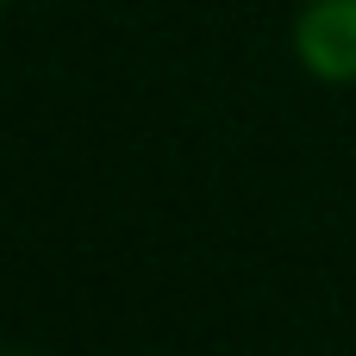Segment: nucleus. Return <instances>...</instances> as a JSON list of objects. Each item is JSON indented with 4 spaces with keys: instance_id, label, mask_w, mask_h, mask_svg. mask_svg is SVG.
Wrapping results in <instances>:
<instances>
[{
    "instance_id": "f257e3e1",
    "label": "nucleus",
    "mask_w": 356,
    "mask_h": 356,
    "mask_svg": "<svg viewBox=\"0 0 356 356\" xmlns=\"http://www.w3.org/2000/svg\"><path fill=\"white\" fill-rule=\"evenodd\" d=\"M294 50L319 81H356V0H313L294 25Z\"/></svg>"
}]
</instances>
